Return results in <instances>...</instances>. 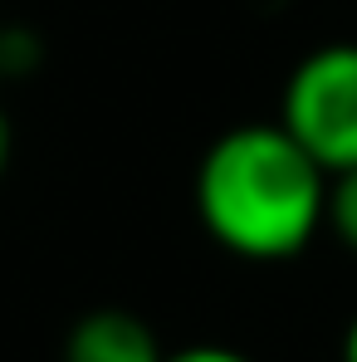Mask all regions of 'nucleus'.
Returning a JSON list of instances; mask_svg holds the SVG:
<instances>
[{
	"label": "nucleus",
	"instance_id": "nucleus-1",
	"mask_svg": "<svg viewBox=\"0 0 357 362\" xmlns=\"http://www.w3.org/2000/svg\"><path fill=\"white\" fill-rule=\"evenodd\" d=\"M328 172L284 122H240L196 167V216L206 235L240 259H294L323 230Z\"/></svg>",
	"mask_w": 357,
	"mask_h": 362
},
{
	"label": "nucleus",
	"instance_id": "nucleus-2",
	"mask_svg": "<svg viewBox=\"0 0 357 362\" xmlns=\"http://www.w3.org/2000/svg\"><path fill=\"white\" fill-rule=\"evenodd\" d=\"M279 122L333 177L357 167V45H318L284 83Z\"/></svg>",
	"mask_w": 357,
	"mask_h": 362
},
{
	"label": "nucleus",
	"instance_id": "nucleus-3",
	"mask_svg": "<svg viewBox=\"0 0 357 362\" xmlns=\"http://www.w3.org/2000/svg\"><path fill=\"white\" fill-rule=\"evenodd\" d=\"M167 348L132 308H88L64 333V362H162Z\"/></svg>",
	"mask_w": 357,
	"mask_h": 362
},
{
	"label": "nucleus",
	"instance_id": "nucleus-4",
	"mask_svg": "<svg viewBox=\"0 0 357 362\" xmlns=\"http://www.w3.org/2000/svg\"><path fill=\"white\" fill-rule=\"evenodd\" d=\"M323 226L357 255V167L328 177V206H323Z\"/></svg>",
	"mask_w": 357,
	"mask_h": 362
},
{
	"label": "nucleus",
	"instance_id": "nucleus-5",
	"mask_svg": "<svg viewBox=\"0 0 357 362\" xmlns=\"http://www.w3.org/2000/svg\"><path fill=\"white\" fill-rule=\"evenodd\" d=\"M162 362H254V358H245L240 348H226V343H191V348L167 353Z\"/></svg>",
	"mask_w": 357,
	"mask_h": 362
},
{
	"label": "nucleus",
	"instance_id": "nucleus-6",
	"mask_svg": "<svg viewBox=\"0 0 357 362\" xmlns=\"http://www.w3.org/2000/svg\"><path fill=\"white\" fill-rule=\"evenodd\" d=\"M10 152H15V132H10L5 108H0V177H5V167H10Z\"/></svg>",
	"mask_w": 357,
	"mask_h": 362
},
{
	"label": "nucleus",
	"instance_id": "nucleus-7",
	"mask_svg": "<svg viewBox=\"0 0 357 362\" xmlns=\"http://www.w3.org/2000/svg\"><path fill=\"white\" fill-rule=\"evenodd\" d=\"M343 362H357V313L348 323V333H343Z\"/></svg>",
	"mask_w": 357,
	"mask_h": 362
},
{
	"label": "nucleus",
	"instance_id": "nucleus-8",
	"mask_svg": "<svg viewBox=\"0 0 357 362\" xmlns=\"http://www.w3.org/2000/svg\"><path fill=\"white\" fill-rule=\"evenodd\" d=\"M0 74H5V30H0Z\"/></svg>",
	"mask_w": 357,
	"mask_h": 362
}]
</instances>
